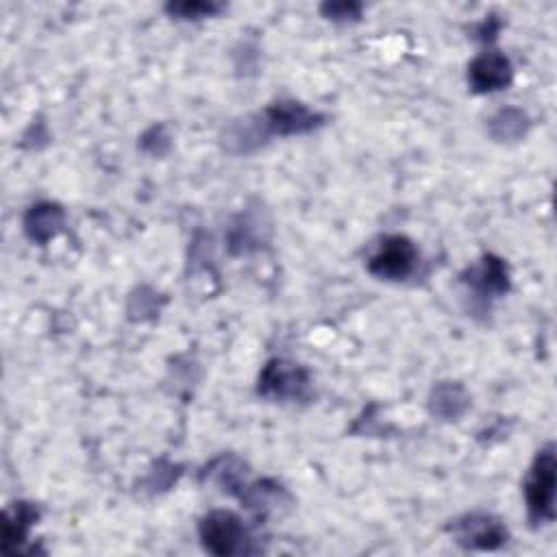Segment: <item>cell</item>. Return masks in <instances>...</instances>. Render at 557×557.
<instances>
[{
  "instance_id": "obj_6",
  "label": "cell",
  "mask_w": 557,
  "mask_h": 557,
  "mask_svg": "<svg viewBox=\"0 0 557 557\" xmlns=\"http://www.w3.org/2000/svg\"><path fill=\"white\" fill-rule=\"evenodd\" d=\"M455 542L472 550H496L507 542L503 522L487 513H468L450 524Z\"/></svg>"
},
{
  "instance_id": "obj_14",
  "label": "cell",
  "mask_w": 557,
  "mask_h": 557,
  "mask_svg": "<svg viewBox=\"0 0 557 557\" xmlns=\"http://www.w3.org/2000/svg\"><path fill=\"white\" fill-rule=\"evenodd\" d=\"M322 15L329 20L342 22V20H357L361 15V4L359 2H324L320 7Z\"/></svg>"
},
{
  "instance_id": "obj_7",
  "label": "cell",
  "mask_w": 557,
  "mask_h": 557,
  "mask_svg": "<svg viewBox=\"0 0 557 557\" xmlns=\"http://www.w3.org/2000/svg\"><path fill=\"white\" fill-rule=\"evenodd\" d=\"M511 78L513 70L509 59L496 50L481 52L472 59L468 67V83L476 94H492L505 89L511 83Z\"/></svg>"
},
{
  "instance_id": "obj_1",
  "label": "cell",
  "mask_w": 557,
  "mask_h": 557,
  "mask_svg": "<svg viewBox=\"0 0 557 557\" xmlns=\"http://www.w3.org/2000/svg\"><path fill=\"white\" fill-rule=\"evenodd\" d=\"M324 124V115L305 107L296 100H278L272 102L268 109H263L259 115L244 122V131L231 133L239 141V150L248 148L250 139L263 141L270 135H302Z\"/></svg>"
},
{
  "instance_id": "obj_4",
  "label": "cell",
  "mask_w": 557,
  "mask_h": 557,
  "mask_svg": "<svg viewBox=\"0 0 557 557\" xmlns=\"http://www.w3.org/2000/svg\"><path fill=\"white\" fill-rule=\"evenodd\" d=\"M257 392L270 400H298L309 392V372L287 359H270L261 374Z\"/></svg>"
},
{
  "instance_id": "obj_5",
  "label": "cell",
  "mask_w": 557,
  "mask_h": 557,
  "mask_svg": "<svg viewBox=\"0 0 557 557\" xmlns=\"http://www.w3.org/2000/svg\"><path fill=\"white\" fill-rule=\"evenodd\" d=\"M416 261L418 250L407 235H387L368 259V272L376 278L403 281L413 272Z\"/></svg>"
},
{
  "instance_id": "obj_2",
  "label": "cell",
  "mask_w": 557,
  "mask_h": 557,
  "mask_svg": "<svg viewBox=\"0 0 557 557\" xmlns=\"http://www.w3.org/2000/svg\"><path fill=\"white\" fill-rule=\"evenodd\" d=\"M555 446L553 442H548L533 457V463L524 479V503L529 520L533 524L555 520Z\"/></svg>"
},
{
  "instance_id": "obj_13",
  "label": "cell",
  "mask_w": 557,
  "mask_h": 557,
  "mask_svg": "<svg viewBox=\"0 0 557 557\" xmlns=\"http://www.w3.org/2000/svg\"><path fill=\"white\" fill-rule=\"evenodd\" d=\"M222 9V4L215 2H202V0H187V2H170L165 4V11L181 20H202L209 15H215Z\"/></svg>"
},
{
  "instance_id": "obj_9",
  "label": "cell",
  "mask_w": 557,
  "mask_h": 557,
  "mask_svg": "<svg viewBox=\"0 0 557 557\" xmlns=\"http://www.w3.org/2000/svg\"><path fill=\"white\" fill-rule=\"evenodd\" d=\"M63 220H65V213L59 205L37 202L24 215V231L33 242L46 244L50 237H54L61 231Z\"/></svg>"
},
{
  "instance_id": "obj_10",
  "label": "cell",
  "mask_w": 557,
  "mask_h": 557,
  "mask_svg": "<svg viewBox=\"0 0 557 557\" xmlns=\"http://www.w3.org/2000/svg\"><path fill=\"white\" fill-rule=\"evenodd\" d=\"M37 520V509L26 503H15V507L4 518V550H11V544H22L28 527Z\"/></svg>"
},
{
  "instance_id": "obj_11",
  "label": "cell",
  "mask_w": 557,
  "mask_h": 557,
  "mask_svg": "<svg viewBox=\"0 0 557 557\" xmlns=\"http://www.w3.org/2000/svg\"><path fill=\"white\" fill-rule=\"evenodd\" d=\"M529 122L527 115L520 109H500L492 120H490V133L505 141V139H518L524 135Z\"/></svg>"
},
{
  "instance_id": "obj_8",
  "label": "cell",
  "mask_w": 557,
  "mask_h": 557,
  "mask_svg": "<svg viewBox=\"0 0 557 557\" xmlns=\"http://www.w3.org/2000/svg\"><path fill=\"white\" fill-rule=\"evenodd\" d=\"M461 281L479 296H500L509 289L507 263L496 255H483V259L461 274Z\"/></svg>"
},
{
  "instance_id": "obj_12",
  "label": "cell",
  "mask_w": 557,
  "mask_h": 557,
  "mask_svg": "<svg viewBox=\"0 0 557 557\" xmlns=\"http://www.w3.org/2000/svg\"><path fill=\"white\" fill-rule=\"evenodd\" d=\"M466 400H468V398H466V394H463L461 387H457V385H442V387H437L435 394H433L431 409L440 413V409L446 405V409L442 411V416L450 418V416H459V413L463 411Z\"/></svg>"
},
{
  "instance_id": "obj_3",
  "label": "cell",
  "mask_w": 557,
  "mask_h": 557,
  "mask_svg": "<svg viewBox=\"0 0 557 557\" xmlns=\"http://www.w3.org/2000/svg\"><path fill=\"white\" fill-rule=\"evenodd\" d=\"M198 535L202 546L218 557L226 555H244V553H255L257 548L250 546V535L242 522L239 516L233 511L215 509L207 513L200 524H198Z\"/></svg>"
}]
</instances>
